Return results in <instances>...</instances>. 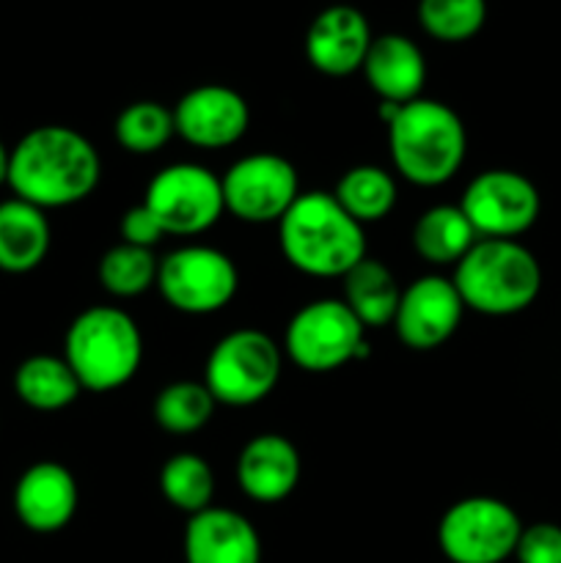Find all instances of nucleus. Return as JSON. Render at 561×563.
<instances>
[{"mask_svg":"<svg viewBox=\"0 0 561 563\" xmlns=\"http://www.w3.org/2000/svg\"><path fill=\"white\" fill-rule=\"evenodd\" d=\"M119 229H121V240H124L127 245L148 247V251H152V247L165 236V229L160 225V220L154 218L152 209H148L146 203H138V207H132L130 212L121 214Z\"/></svg>","mask_w":561,"mask_h":563,"instance_id":"nucleus-31","label":"nucleus"},{"mask_svg":"<svg viewBox=\"0 0 561 563\" xmlns=\"http://www.w3.org/2000/svg\"><path fill=\"white\" fill-rule=\"evenodd\" d=\"M102 163L82 132L72 126H36L11 148L9 181L14 198L38 209L80 203L99 185Z\"/></svg>","mask_w":561,"mask_h":563,"instance_id":"nucleus-1","label":"nucleus"},{"mask_svg":"<svg viewBox=\"0 0 561 563\" xmlns=\"http://www.w3.org/2000/svg\"><path fill=\"white\" fill-rule=\"evenodd\" d=\"M14 390L22 405L38 412H55L69 407L80 396L82 385L64 357L33 355L14 372Z\"/></svg>","mask_w":561,"mask_h":563,"instance_id":"nucleus-22","label":"nucleus"},{"mask_svg":"<svg viewBox=\"0 0 561 563\" xmlns=\"http://www.w3.org/2000/svg\"><path fill=\"white\" fill-rule=\"evenodd\" d=\"M487 20V0H418V22L446 44L468 42Z\"/></svg>","mask_w":561,"mask_h":563,"instance_id":"nucleus-29","label":"nucleus"},{"mask_svg":"<svg viewBox=\"0 0 561 563\" xmlns=\"http://www.w3.org/2000/svg\"><path fill=\"white\" fill-rule=\"evenodd\" d=\"M176 135L174 110L160 102H132L116 119V141L132 154H154Z\"/></svg>","mask_w":561,"mask_h":563,"instance_id":"nucleus-26","label":"nucleus"},{"mask_svg":"<svg viewBox=\"0 0 561 563\" xmlns=\"http://www.w3.org/2000/svg\"><path fill=\"white\" fill-rule=\"evenodd\" d=\"M363 330L344 300H314L292 317L284 344L297 366L324 374L366 355Z\"/></svg>","mask_w":561,"mask_h":563,"instance_id":"nucleus-8","label":"nucleus"},{"mask_svg":"<svg viewBox=\"0 0 561 563\" xmlns=\"http://www.w3.org/2000/svg\"><path fill=\"white\" fill-rule=\"evenodd\" d=\"M286 262L314 278H344L366 258V234L330 192H300L278 220Z\"/></svg>","mask_w":561,"mask_h":563,"instance_id":"nucleus-2","label":"nucleus"},{"mask_svg":"<svg viewBox=\"0 0 561 563\" xmlns=\"http://www.w3.org/2000/svg\"><path fill=\"white\" fill-rule=\"evenodd\" d=\"M165 234L193 236L212 229L226 212L223 187L209 168L196 163H176L160 170L143 198Z\"/></svg>","mask_w":561,"mask_h":563,"instance_id":"nucleus-10","label":"nucleus"},{"mask_svg":"<svg viewBox=\"0 0 561 563\" xmlns=\"http://www.w3.org/2000/svg\"><path fill=\"white\" fill-rule=\"evenodd\" d=\"M185 563H262V539L240 511L209 509L185 528Z\"/></svg>","mask_w":561,"mask_h":563,"instance_id":"nucleus-17","label":"nucleus"},{"mask_svg":"<svg viewBox=\"0 0 561 563\" xmlns=\"http://www.w3.org/2000/svg\"><path fill=\"white\" fill-rule=\"evenodd\" d=\"M388 143L396 170L421 187L446 185L462 168L468 152L460 115L449 104L424 97L396 104Z\"/></svg>","mask_w":561,"mask_h":563,"instance_id":"nucleus-3","label":"nucleus"},{"mask_svg":"<svg viewBox=\"0 0 561 563\" xmlns=\"http://www.w3.org/2000/svg\"><path fill=\"white\" fill-rule=\"evenodd\" d=\"M462 306L487 317H512L537 300L542 269L537 256L515 240H476L457 262L454 280Z\"/></svg>","mask_w":561,"mask_h":563,"instance_id":"nucleus-4","label":"nucleus"},{"mask_svg":"<svg viewBox=\"0 0 561 563\" xmlns=\"http://www.w3.org/2000/svg\"><path fill=\"white\" fill-rule=\"evenodd\" d=\"M77 500L75 476L58 462H36L14 487L16 520L33 533H55L69 526Z\"/></svg>","mask_w":561,"mask_h":563,"instance_id":"nucleus-16","label":"nucleus"},{"mask_svg":"<svg viewBox=\"0 0 561 563\" xmlns=\"http://www.w3.org/2000/svg\"><path fill=\"white\" fill-rule=\"evenodd\" d=\"M344 302L363 328H383L394 322L402 289L394 275L377 258H363L344 275Z\"/></svg>","mask_w":561,"mask_h":563,"instance_id":"nucleus-21","label":"nucleus"},{"mask_svg":"<svg viewBox=\"0 0 561 563\" xmlns=\"http://www.w3.org/2000/svg\"><path fill=\"white\" fill-rule=\"evenodd\" d=\"M9 163H11V148H6L3 141H0V185L9 181Z\"/></svg>","mask_w":561,"mask_h":563,"instance_id":"nucleus-32","label":"nucleus"},{"mask_svg":"<svg viewBox=\"0 0 561 563\" xmlns=\"http://www.w3.org/2000/svg\"><path fill=\"white\" fill-rule=\"evenodd\" d=\"M333 198L361 225L377 223L394 209L396 181L388 170L377 165H355L341 176Z\"/></svg>","mask_w":561,"mask_h":563,"instance_id":"nucleus-24","label":"nucleus"},{"mask_svg":"<svg viewBox=\"0 0 561 563\" xmlns=\"http://www.w3.org/2000/svg\"><path fill=\"white\" fill-rule=\"evenodd\" d=\"M280 379V350L262 330H234L212 346L204 385L215 401L248 407L273 394Z\"/></svg>","mask_w":561,"mask_h":563,"instance_id":"nucleus-6","label":"nucleus"},{"mask_svg":"<svg viewBox=\"0 0 561 563\" xmlns=\"http://www.w3.org/2000/svg\"><path fill=\"white\" fill-rule=\"evenodd\" d=\"M50 231L44 209L9 198L0 201V269L11 275H22L36 269L50 251Z\"/></svg>","mask_w":561,"mask_h":563,"instance_id":"nucleus-20","label":"nucleus"},{"mask_svg":"<svg viewBox=\"0 0 561 563\" xmlns=\"http://www.w3.org/2000/svg\"><path fill=\"white\" fill-rule=\"evenodd\" d=\"M160 489L163 498L170 506L187 515H198V511L212 506L215 495V473L198 454H174L160 471Z\"/></svg>","mask_w":561,"mask_h":563,"instance_id":"nucleus-25","label":"nucleus"},{"mask_svg":"<svg viewBox=\"0 0 561 563\" xmlns=\"http://www.w3.org/2000/svg\"><path fill=\"white\" fill-rule=\"evenodd\" d=\"M223 203L245 223H275L300 196L297 170L278 154H251L231 165L220 179Z\"/></svg>","mask_w":561,"mask_h":563,"instance_id":"nucleus-12","label":"nucleus"},{"mask_svg":"<svg viewBox=\"0 0 561 563\" xmlns=\"http://www.w3.org/2000/svg\"><path fill=\"white\" fill-rule=\"evenodd\" d=\"M361 71L372 91L388 104L413 102L421 97L424 82H427L424 53L413 38L402 36V33L374 36Z\"/></svg>","mask_w":561,"mask_h":563,"instance_id":"nucleus-19","label":"nucleus"},{"mask_svg":"<svg viewBox=\"0 0 561 563\" xmlns=\"http://www.w3.org/2000/svg\"><path fill=\"white\" fill-rule=\"evenodd\" d=\"M539 190L517 170H484L468 185L460 209L484 240H515L539 218Z\"/></svg>","mask_w":561,"mask_h":563,"instance_id":"nucleus-11","label":"nucleus"},{"mask_svg":"<svg viewBox=\"0 0 561 563\" xmlns=\"http://www.w3.org/2000/svg\"><path fill=\"white\" fill-rule=\"evenodd\" d=\"M157 267L160 262L148 247L121 242L99 258V284L116 297H135L157 284Z\"/></svg>","mask_w":561,"mask_h":563,"instance_id":"nucleus-27","label":"nucleus"},{"mask_svg":"<svg viewBox=\"0 0 561 563\" xmlns=\"http://www.w3.org/2000/svg\"><path fill=\"white\" fill-rule=\"evenodd\" d=\"M515 559L517 563H561V526L534 522L522 528Z\"/></svg>","mask_w":561,"mask_h":563,"instance_id":"nucleus-30","label":"nucleus"},{"mask_svg":"<svg viewBox=\"0 0 561 563\" xmlns=\"http://www.w3.org/2000/svg\"><path fill=\"white\" fill-rule=\"evenodd\" d=\"M251 124L248 102L229 86H198L174 108L176 135L198 148H226Z\"/></svg>","mask_w":561,"mask_h":563,"instance_id":"nucleus-14","label":"nucleus"},{"mask_svg":"<svg viewBox=\"0 0 561 563\" xmlns=\"http://www.w3.org/2000/svg\"><path fill=\"white\" fill-rule=\"evenodd\" d=\"M64 361L80 379L82 390L108 394L130 383L141 368V330L121 308L94 306L69 324Z\"/></svg>","mask_w":561,"mask_h":563,"instance_id":"nucleus-5","label":"nucleus"},{"mask_svg":"<svg viewBox=\"0 0 561 563\" xmlns=\"http://www.w3.org/2000/svg\"><path fill=\"white\" fill-rule=\"evenodd\" d=\"M522 522L509 504L487 495L457 500L438 526V544L451 563H504L515 555Z\"/></svg>","mask_w":561,"mask_h":563,"instance_id":"nucleus-7","label":"nucleus"},{"mask_svg":"<svg viewBox=\"0 0 561 563\" xmlns=\"http://www.w3.org/2000/svg\"><path fill=\"white\" fill-rule=\"evenodd\" d=\"M237 482L256 504H280L300 482V454L280 434H258L237 460Z\"/></svg>","mask_w":561,"mask_h":563,"instance_id":"nucleus-18","label":"nucleus"},{"mask_svg":"<svg viewBox=\"0 0 561 563\" xmlns=\"http://www.w3.org/2000/svg\"><path fill=\"white\" fill-rule=\"evenodd\" d=\"M240 275L223 251L185 245L170 251L157 267V289L170 308L182 313H215L237 295Z\"/></svg>","mask_w":561,"mask_h":563,"instance_id":"nucleus-9","label":"nucleus"},{"mask_svg":"<svg viewBox=\"0 0 561 563\" xmlns=\"http://www.w3.org/2000/svg\"><path fill=\"white\" fill-rule=\"evenodd\" d=\"M465 306L451 280L424 275L399 297L394 328L402 344L410 350H435L454 335Z\"/></svg>","mask_w":561,"mask_h":563,"instance_id":"nucleus-13","label":"nucleus"},{"mask_svg":"<svg viewBox=\"0 0 561 563\" xmlns=\"http://www.w3.org/2000/svg\"><path fill=\"white\" fill-rule=\"evenodd\" d=\"M476 236L471 220L460 207L440 203V207L427 209L416 220L413 245H416L418 256L427 258L429 264H457L476 245Z\"/></svg>","mask_w":561,"mask_h":563,"instance_id":"nucleus-23","label":"nucleus"},{"mask_svg":"<svg viewBox=\"0 0 561 563\" xmlns=\"http://www.w3.org/2000/svg\"><path fill=\"white\" fill-rule=\"evenodd\" d=\"M372 25L355 5H328L314 16L306 31V58L328 77H346L361 71L372 47Z\"/></svg>","mask_w":561,"mask_h":563,"instance_id":"nucleus-15","label":"nucleus"},{"mask_svg":"<svg viewBox=\"0 0 561 563\" xmlns=\"http://www.w3.org/2000/svg\"><path fill=\"white\" fill-rule=\"evenodd\" d=\"M215 405L209 388L204 383H174L160 390L154 401V418L165 432L190 434L207 427Z\"/></svg>","mask_w":561,"mask_h":563,"instance_id":"nucleus-28","label":"nucleus"}]
</instances>
